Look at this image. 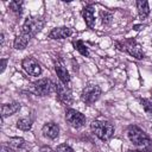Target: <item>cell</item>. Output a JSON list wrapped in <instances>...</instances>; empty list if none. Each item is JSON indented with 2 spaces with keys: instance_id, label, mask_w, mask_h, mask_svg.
Segmentation results:
<instances>
[{
  "instance_id": "19",
  "label": "cell",
  "mask_w": 152,
  "mask_h": 152,
  "mask_svg": "<svg viewBox=\"0 0 152 152\" xmlns=\"http://www.w3.org/2000/svg\"><path fill=\"white\" fill-rule=\"evenodd\" d=\"M72 45H74V48H75L82 56H86V57L89 56V50H88V48L86 46V44H84L82 40H75V42L72 43Z\"/></svg>"
},
{
  "instance_id": "11",
  "label": "cell",
  "mask_w": 152,
  "mask_h": 152,
  "mask_svg": "<svg viewBox=\"0 0 152 152\" xmlns=\"http://www.w3.org/2000/svg\"><path fill=\"white\" fill-rule=\"evenodd\" d=\"M72 34V30L66 26L62 27H55L49 32V38L51 39H64Z\"/></svg>"
},
{
  "instance_id": "22",
  "label": "cell",
  "mask_w": 152,
  "mask_h": 152,
  "mask_svg": "<svg viewBox=\"0 0 152 152\" xmlns=\"http://www.w3.org/2000/svg\"><path fill=\"white\" fill-rule=\"evenodd\" d=\"M100 14H101V19H102V24H103V25L110 24V21H112V19H113L112 13H109V12H107V11H102Z\"/></svg>"
},
{
  "instance_id": "16",
  "label": "cell",
  "mask_w": 152,
  "mask_h": 152,
  "mask_svg": "<svg viewBox=\"0 0 152 152\" xmlns=\"http://www.w3.org/2000/svg\"><path fill=\"white\" fill-rule=\"evenodd\" d=\"M137 8H138V14L140 19H146L147 15L150 14V7L147 1H137Z\"/></svg>"
},
{
  "instance_id": "10",
  "label": "cell",
  "mask_w": 152,
  "mask_h": 152,
  "mask_svg": "<svg viewBox=\"0 0 152 152\" xmlns=\"http://www.w3.org/2000/svg\"><path fill=\"white\" fill-rule=\"evenodd\" d=\"M55 71H56V74L58 76L59 81L62 83H64V84L68 86L69 82H70V75H69V71H68V69L64 65V63H63L62 59L55 61Z\"/></svg>"
},
{
  "instance_id": "17",
  "label": "cell",
  "mask_w": 152,
  "mask_h": 152,
  "mask_svg": "<svg viewBox=\"0 0 152 152\" xmlns=\"http://www.w3.org/2000/svg\"><path fill=\"white\" fill-rule=\"evenodd\" d=\"M7 144L10 145V147L13 151H18V150H20L25 146V140L21 137H12V138H10Z\"/></svg>"
},
{
  "instance_id": "8",
  "label": "cell",
  "mask_w": 152,
  "mask_h": 152,
  "mask_svg": "<svg viewBox=\"0 0 152 152\" xmlns=\"http://www.w3.org/2000/svg\"><path fill=\"white\" fill-rule=\"evenodd\" d=\"M65 120L74 128H81L86 124V116L82 113H80V112H77L76 109H72V108L66 109Z\"/></svg>"
},
{
  "instance_id": "9",
  "label": "cell",
  "mask_w": 152,
  "mask_h": 152,
  "mask_svg": "<svg viewBox=\"0 0 152 152\" xmlns=\"http://www.w3.org/2000/svg\"><path fill=\"white\" fill-rule=\"evenodd\" d=\"M21 66L31 76H39L42 74V66L33 57H25L21 62Z\"/></svg>"
},
{
  "instance_id": "15",
  "label": "cell",
  "mask_w": 152,
  "mask_h": 152,
  "mask_svg": "<svg viewBox=\"0 0 152 152\" xmlns=\"http://www.w3.org/2000/svg\"><path fill=\"white\" fill-rule=\"evenodd\" d=\"M28 40H30V38H28V37H26L25 34L20 33L19 36H17V37L14 38L13 46H14V49H15V50H24V49L27 46Z\"/></svg>"
},
{
  "instance_id": "2",
  "label": "cell",
  "mask_w": 152,
  "mask_h": 152,
  "mask_svg": "<svg viewBox=\"0 0 152 152\" xmlns=\"http://www.w3.org/2000/svg\"><path fill=\"white\" fill-rule=\"evenodd\" d=\"M90 128H91V132L102 141L109 140L113 137L114 132H115L114 126L109 121H106V120H95V121H93L91 125H90Z\"/></svg>"
},
{
  "instance_id": "12",
  "label": "cell",
  "mask_w": 152,
  "mask_h": 152,
  "mask_svg": "<svg viewBox=\"0 0 152 152\" xmlns=\"http://www.w3.org/2000/svg\"><path fill=\"white\" fill-rule=\"evenodd\" d=\"M42 133L49 139H56L59 135V126L56 122H46L42 127Z\"/></svg>"
},
{
  "instance_id": "7",
  "label": "cell",
  "mask_w": 152,
  "mask_h": 152,
  "mask_svg": "<svg viewBox=\"0 0 152 152\" xmlns=\"http://www.w3.org/2000/svg\"><path fill=\"white\" fill-rule=\"evenodd\" d=\"M55 93H56L57 101L61 102L62 104L68 106V104H71L72 103V95H71L70 88L66 84L62 83L61 81L58 83H56V90H55Z\"/></svg>"
},
{
  "instance_id": "18",
  "label": "cell",
  "mask_w": 152,
  "mask_h": 152,
  "mask_svg": "<svg viewBox=\"0 0 152 152\" xmlns=\"http://www.w3.org/2000/svg\"><path fill=\"white\" fill-rule=\"evenodd\" d=\"M17 127L21 131H30L32 127V121L27 118H20L17 120Z\"/></svg>"
},
{
  "instance_id": "25",
  "label": "cell",
  "mask_w": 152,
  "mask_h": 152,
  "mask_svg": "<svg viewBox=\"0 0 152 152\" xmlns=\"http://www.w3.org/2000/svg\"><path fill=\"white\" fill-rule=\"evenodd\" d=\"M38 152H56V151H53V150H52L51 147H49V146H43V147L39 148Z\"/></svg>"
},
{
  "instance_id": "4",
  "label": "cell",
  "mask_w": 152,
  "mask_h": 152,
  "mask_svg": "<svg viewBox=\"0 0 152 152\" xmlns=\"http://www.w3.org/2000/svg\"><path fill=\"white\" fill-rule=\"evenodd\" d=\"M31 91L39 96H45L56 90V83H53L50 78H40L31 83Z\"/></svg>"
},
{
  "instance_id": "13",
  "label": "cell",
  "mask_w": 152,
  "mask_h": 152,
  "mask_svg": "<svg viewBox=\"0 0 152 152\" xmlns=\"http://www.w3.org/2000/svg\"><path fill=\"white\" fill-rule=\"evenodd\" d=\"M82 17L86 21V25L89 28H93L95 26V15H94V6L93 5H88L83 8Z\"/></svg>"
},
{
  "instance_id": "23",
  "label": "cell",
  "mask_w": 152,
  "mask_h": 152,
  "mask_svg": "<svg viewBox=\"0 0 152 152\" xmlns=\"http://www.w3.org/2000/svg\"><path fill=\"white\" fill-rule=\"evenodd\" d=\"M55 151H56V152H74V150H72L69 145H66V144H59V145L56 147Z\"/></svg>"
},
{
  "instance_id": "24",
  "label": "cell",
  "mask_w": 152,
  "mask_h": 152,
  "mask_svg": "<svg viewBox=\"0 0 152 152\" xmlns=\"http://www.w3.org/2000/svg\"><path fill=\"white\" fill-rule=\"evenodd\" d=\"M0 152H15V151H13V150L10 147V145H8L7 142H4V144H1Z\"/></svg>"
},
{
  "instance_id": "21",
  "label": "cell",
  "mask_w": 152,
  "mask_h": 152,
  "mask_svg": "<svg viewBox=\"0 0 152 152\" xmlns=\"http://www.w3.org/2000/svg\"><path fill=\"white\" fill-rule=\"evenodd\" d=\"M23 5H24L23 1L14 0V1H11V2H10V8H11V11H12L15 15L19 17V15L21 14V11H23Z\"/></svg>"
},
{
  "instance_id": "28",
  "label": "cell",
  "mask_w": 152,
  "mask_h": 152,
  "mask_svg": "<svg viewBox=\"0 0 152 152\" xmlns=\"http://www.w3.org/2000/svg\"><path fill=\"white\" fill-rule=\"evenodd\" d=\"M4 44V33H1V45Z\"/></svg>"
},
{
  "instance_id": "6",
  "label": "cell",
  "mask_w": 152,
  "mask_h": 152,
  "mask_svg": "<svg viewBox=\"0 0 152 152\" xmlns=\"http://www.w3.org/2000/svg\"><path fill=\"white\" fill-rule=\"evenodd\" d=\"M100 95H101V88L96 84H89L83 88L81 93V100L86 104H93L99 100Z\"/></svg>"
},
{
  "instance_id": "14",
  "label": "cell",
  "mask_w": 152,
  "mask_h": 152,
  "mask_svg": "<svg viewBox=\"0 0 152 152\" xmlns=\"http://www.w3.org/2000/svg\"><path fill=\"white\" fill-rule=\"evenodd\" d=\"M20 109V103L18 102H11V103H4L1 106V116L6 118L10 115L15 114Z\"/></svg>"
},
{
  "instance_id": "5",
  "label": "cell",
  "mask_w": 152,
  "mask_h": 152,
  "mask_svg": "<svg viewBox=\"0 0 152 152\" xmlns=\"http://www.w3.org/2000/svg\"><path fill=\"white\" fill-rule=\"evenodd\" d=\"M116 46L120 50H124V51L128 52L131 56H133L137 59L144 58V51H142L141 46L134 39H125L121 43H116Z\"/></svg>"
},
{
  "instance_id": "1",
  "label": "cell",
  "mask_w": 152,
  "mask_h": 152,
  "mask_svg": "<svg viewBox=\"0 0 152 152\" xmlns=\"http://www.w3.org/2000/svg\"><path fill=\"white\" fill-rule=\"evenodd\" d=\"M127 137H128L129 141L134 146H137V147H139L141 150L148 151L151 148V146H152L151 139L147 135V133H145L140 127H138L135 125H131L127 128Z\"/></svg>"
},
{
  "instance_id": "26",
  "label": "cell",
  "mask_w": 152,
  "mask_h": 152,
  "mask_svg": "<svg viewBox=\"0 0 152 152\" xmlns=\"http://www.w3.org/2000/svg\"><path fill=\"white\" fill-rule=\"evenodd\" d=\"M6 65H7V59L6 58H1V70H0V72H4L5 71Z\"/></svg>"
},
{
  "instance_id": "27",
  "label": "cell",
  "mask_w": 152,
  "mask_h": 152,
  "mask_svg": "<svg viewBox=\"0 0 152 152\" xmlns=\"http://www.w3.org/2000/svg\"><path fill=\"white\" fill-rule=\"evenodd\" d=\"M127 152H148L146 150H128Z\"/></svg>"
},
{
  "instance_id": "20",
  "label": "cell",
  "mask_w": 152,
  "mask_h": 152,
  "mask_svg": "<svg viewBox=\"0 0 152 152\" xmlns=\"http://www.w3.org/2000/svg\"><path fill=\"white\" fill-rule=\"evenodd\" d=\"M140 104H141L142 109L145 110V113L147 114V116L150 119H152V100H150V99H141L140 100Z\"/></svg>"
},
{
  "instance_id": "3",
  "label": "cell",
  "mask_w": 152,
  "mask_h": 152,
  "mask_svg": "<svg viewBox=\"0 0 152 152\" xmlns=\"http://www.w3.org/2000/svg\"><path fill=\"white\" fill-rule=\"evenodd\" d=\"M44 27V19L42 17L34 15V17H27L23 24L21 27V33L25 34L28 38L34 37L38 32L42 31Z\"/></svg>"
}]
</instances>
